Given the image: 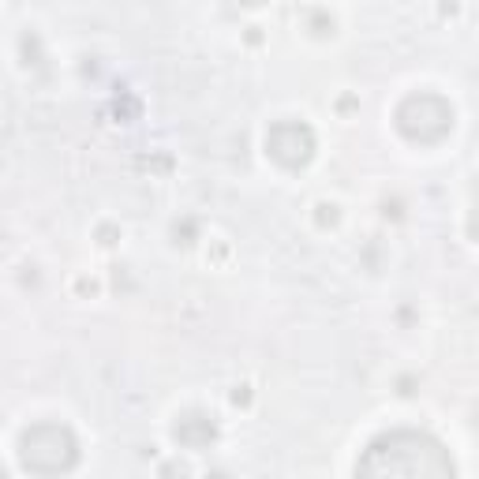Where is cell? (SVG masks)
I'll return each instance as SVG.
<instances>
[{
  "mask_svg": "<svg viewBox=\"0 0 479 479\" xmlns=\"http://www.w3.org/2000/svg\"><path fill=\"white\" fill-rule=\"evenodd\" d=\"M356 479H457V465L435 435L398 427L363 449Z\"/></svg>",
  "mask_w": 479,
  "mask_h": 479,
  "instance_id": "cell-1",
  "label": "cell"
},
{
  "mask_svg": "<svg viewBox=\"0 0 479 479\" xmlns=\"http://www.w3.org/2000/svg\"><path fill=\"white\" fill-rule=\"evenodd\" d=\"M19 461L26 472H34L42 479L64 475L79 465V438L68 424H56V419H45V424L26 427L19 438Z\"/></svg>",
  "mask_w": 479,
  "mask_h": 479,
  "instance_id": "cell-2",
  "label": "cell"
},
{
  "mask_svg": "<svg viewBox=\"0 0 479 479\" xmlns=\"http://www.w3.org/2000/svg\"><path fill=\"white\" fill-rule=\"evenodd\" d=\"M454 105H449L442 94L431 91H416L398 105V131L412 143H442V139L454 131Z\"/></svg>",
  "mask_w": 479,
  "mask_h": 479,
  "instance_id": "cell-3",
  "label": "cell"
},
{
  "mask_svg": "<svg viewBox=\"0 0 479 479\" xmlns=\"http://www.w3.org/2000/svg\"><path fill=\"white\" fill-rule=\"evenodd\" d=\"M266 150L277 165L285 168H303L315 158V131L303 120H277L266 131Z\"/></svg>",
  "mask_w": 479,
  "mask_h": 479,
  "instance_id": "cell-4",
  "label": "cell"
},
{
  "mask_svg": "<svg viewBox=\"0 0 479 479\" xmlns=\"http://www.w3.org/2000/svg\"><path fill=\"white\" fill-rule=\"evenodd\" d=\"M173 438L184 445V449H206L214 438H217V424H214V416L199 412V408H191L184 412L177 424H173Z\"/></svg>",
  "mask_w": 479,
  "mask_h": 479,
  "instance_id": "cell-5",
  "label": "cell"
},
{
  "mask_svg": "<svg viewBox=\"0 0 479 479\" xmlns=\"http://www.w3.org/2000/svg\"><path fill=\"white\" fill-rule=\"evenodd\" d=\"M307 19H311V34H319V38L333 34V15H326V12H307Z\"/></svg>",
  "mask_w": 479,
  "mask_h": 479,
  "instance_id": "cell-6",
  "label": "cell"
},
{
  "mask_svg": "<svg viewBox=\"0 0 479 479\" xmlns=\"http://www.w3.org/2000/svg\"><path fill=\"white\" fill-rule=\"evenodd\" d=\"M337 217H341V214H337V203H319V206H315V221L322 225V229L337 225Z\"/></svg>",
  "mask_w": 479,
  "mask_h": 479,
  "instance_id": "cell-7",
  "label": "cell"
},
{
  "mask_svg": "<svg viewBox=\"0 0 479 479\" xmlns=\"http://www.w3.org/2000/svg\"><path fill=\"white\" fill-rule=\"evenodd\" d=\"M161 479H187V465H180V461H165V465H161Z\"/></svg>",
  "mask_w": 479,
  "mask_h": 479,
  "instance_id": "cell-8",
  "label": "cell"
},
{
  "mask_svg": "<svg viewBox=\"0 0 479 479\" xmlns=\"http://www.w3.org/2000/svg\"><path fill=\"white\" fill-rule=\"evenodd\" d=\"M247 401H251L247 389H236V393H233V405H247Z\"/></svg>",
  "mask_w": 479,
  "mask_h": 479,
  "instance_id": "cell-9",
  "label": "cell"
}]
</instances>
